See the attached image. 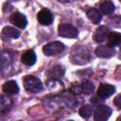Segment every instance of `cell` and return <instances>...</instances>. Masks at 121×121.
Instances as JSON below:
<instances>
[{"label": "cell", "mask_w": 121, "mask_h": 121, "mask_svg": "<svg viewBox=\"0 0 121 121\" xmlns=\"http://www.w3.org/2000/svg\"><path fill=\"white\" fill-rule=\"evenodd\" d=\"M71 61L75 64H85L90 60V53L83 45H75L71 51Z\"/></svg>", "instance_id": "cell-1"}, {"label": "cell", "mask_w": 121, "mask_h": 121, "mask_svg": "<svg viewBox=\"0 0 121 121\" xmlns=\"http://www.w3.org/2000/svg\"><path fill=\"white\" fill-rule=\"evenodd\" d=\"M24 86L26 91L31 93H38L43 89L41 80L34 76H26L24 78Z\"/></svg>", "instance_id": "cell-2"}, {"label": "cell", "mask_w": 121, "mask_h": 121, "mask_svg": "<svg viewBox=\"0 0 121 121\" xmlns=\"http://www.w3.org/2000/svg\"><path fill=\"white\" fill-rule=\"evenodd\" d=\"M58 32L59 35L63 37V38H69L73 39L76 38L78 34V30L76 26L69 25V24H61L58 27Z\"/></svg>", "instance_id": "cell-3"}, {"label": "cell", "mask_w": 121, "mask_h": 121, "mask_svg": "<svg viewBox=\"0 0 121 121\" xmlns=\"http://www.w3.org/2000/svg\"><path fill=\"white\" fill-rule=\"evenodd\" d=\"M64 50V44L60 42H52L43 47V52L46 56H53L61 53Z\"/></svg>", "instance_id": "cell-4"}, {"label": "cell", "mask_w": 121, "mask_h": 121, "mask_svg": "<svg viewBox=\"0 0 121 121\" xmlns=\"http://www.w3.org/2000/svg\"><path fill=\"white\" fill-rule=\"evenodd\" d=\"M112 113V109L107 105H98L94 112V118L96 121L107 120Z\"/></svg>", "instance_id": "cell-5"}, {"label": "cell", "mask_w": 121, "mask_h": 121, "mask_svg": "<svg viewBox=\"0 0 121 121\" xmlns=\"http://www.w3.org/2000/svg\"><path fill=\"white\" fill-rule=\"evenodd\" d=\"M37 19L39 21V23L41 25H43V26H49L52 24L53 22V15L52 13L46 9H41L39 12H38V15H37Z\"/></svg>", "instance_id": "cell-6"}, {"label": "cell", "mask_w": 121, "mask_h": 121, "mask_svg": "<svg viewBox=\"0 0 121 121\" xmlns=\"http://www.w3.org/2000/svg\"><path fill=\"white\" fill-rule=\"evenodd\" d=\"M9 21L11 24H13L15 26L19 27V28H25L26 24H27V20L26 18V16L20 12H14L10 15Z\"/></svg>", "instance_id": "cell-7"}, {"label": "cell", "mask_w": 121, "mask_h": 121, "mask_svg": "<svg viewBox=\"0 0 121 121\" xmlns=\"http://www.w3.org/2000/svg\"><path fill=\"white\" fill-rule=\"evenodd\" d=\"M114 92H115V88H114L113 85L107 84V83H102V84H100V86L98 88L97 96L104 99V98H107V97L111 96Z\"/></svg>", "instance_id": "cell-8"}, {"label": "cell", "mask_w": 121, "mask_h": 121, "mask_svg": "<svg viewBox=\"0 0 121 121\" xmlns=\"http://www.w3.org/2000/svg\"><path fill=\"white\" fill-rule=\"evenodd\" d=\"M109 34H110V29L105 26H100L95 29L93 37L96 43H102L106 39H108Z\"/></svg>", "instance_id": "cell-9"}, {"label": "cell", "mask_w": 121, "mask_h": 121, "mask_svg": "<svg viewBox=\"0 0 121 121\" xmlns=\"http://www.w3.org/2000/svg\"><path fill=\"white\" fill-rule=\"evenodd\" d=\"M113 47L110 45H98L95 49V55L100 58H111L114 55Z\"/></svg>", "instance_id": "cell-10"}, {"label": "cell", "mask_w": 121, "mask_h": 121, "mask_svg": "<svg viewBox=\"0 0 121 121\" xmlns=\"http://www.w3.org/2000/svg\"><path fill=\"white\" fill-rule=\"evenodd\" d=\"M2 38L3 40L8 39H17L20 36L19 30H17L15 27L12 26H5L2 30Z\"/></svg>", "instance_id": "cell-11"}, {"label": "cell", "mask_w": 121, "mask_h": 121, "mask_svg": "<svg viewBox=\"0 0 121 121\" xmlns=\"http://www.w3.org/2000/svg\"><path fill=\"white\" fill-rule=\"evenodd\" d=\"M22 62L26 66H32L36 62V54L33 50H26L21 57Z\"/></svg>", "instance_id": "cell-12"}, {"label": "cell", "mask_w": 121, "mask_h": 121, "mask_svg": "<svg viewBox=\"0 0 121 121\" xmlns=\"http://www.w3.org/2000/svg\"><path fill=\"white\" fill-rule=\"evenodd\" d=\"M3 91L7 95H16L19 92V86L15 80H9L3 85Z\"/></svg>", "instance_id": "cell-13"}, {"label": "cell", "mask_w": 121, "mask_h": 121, "mask_svg": "<svg viewBox=\"0 0 121 121\" xmlns=\"http://www.w3.org/2000/svg\"><path fill=\"white\" fill-rule=\"evenodd\" d=\"M87 17L95 25L100 23V21L102 19L101 12L97 9H95V8H91V9H89L87 10Z\"/></svg>", "instance_id": "cell-14"}, {"label": "cell", "mask_w": 121, "mask_h": 121, "mask_svg": "<svg viewBox=\"0 0 121 121\" xmlns=\"http://www.w3.org/2000/svg\"><path fill=\"white\" fill-rule=\"evenodd\" d=\"M47 74L51 78L57 79V78H61L63 76L64 70L60 65H55V66L50 68V70L48 71Z\"/></svg>", "instance_id": "cell-15"}, {"label": "cell", "mask_w": 121, "mask_h": 121, "mask_svg": "<svg viewBox=\"0 0 121 121\" xmlns=\"http://www.w3.org/2000/svg\"><path fill=\"white\" fill-rule=\"evenodd\" d=\"M121 43V34L118 32H112L108 36V45L114 47Z\"/></svg>", "instance_id": "cell-16"}, {"label": "cell", "mask_w": 121, "mask_h": 121, "mask_svg": "<svg viewBox=\"0 0 121 121\" xmlns=\"http://www.w3.org/2000/svg\"><path fill=\"white\" fill-rule=\"evenodd\" d=\"M99 8H100V11L103 14H106V15L112 14L114 11V5L111 1H104V2H102L100 4Z\"/></svg>", "instance_id": "cell-17"}, {"label": "cell", "mask_w": 121, "mask_h": 121, "mask_svg": "<svg viewBox=\"0 0 121 121\" xmlns=\"http://www.w3.org/2000/svg\"><path fill=\"white\" fill-rule=\"evenodd\" d=\"M80 86H81L82 93H84L85 95H91L95 91L94 84L91 81H89V80H83L82 83L80 84Z\"/></svg>", "instance_id": "cell-18"}, {"label": "cell", "mask_w": 121, "mask_h": 121, "mask_svg": "<svg viewBox=\"0 0 121 121\" xmlns=\"http://www.w3.org/2000/svg\"><path fill=\"white\" fill-rule=\"evenodd\" d=\"M92 113H93V110H92V107L90 105H83L79 109V115L85 119L89 118Z\"/></svg>", "instance_id": "cell-19"}, {"label": "cell", "mask_w": 121, "mask_h": 121, "mask_svg": "<svg viewBox=\"0 0 121 121\" xmlns=\"http://www.w3.org/2000/svg\"><path fill=\"white\" fill-rule=\"evenodd\" d=\"M11 105V100L9 99V97L6 96V95H1V106H2V111L4 110V108H7L8 106Z\"/></svg>", "instance_id": "cell-20"}, {"label": "cell", "mask_w": 121, "mask_h": 121, "mask_svg": "<svg viewBox=\"0 0 121 121\" xmlns=\"http://www.w3.org/2000/svg\"><path fill=\"white\" fill-rule=\"evenodd\" d=\"M113 104L118 109H121V94H119L117 96H115V98L113 99Z\"/></svg>", "instance_id": "cell-21"}, {"label": "cell", "mask_w": 121, "mask_h": 121, "mask_svg": "<svg viewBox=\"0 0 121 121\" xmlns=\"http://www.w3.org/2000/svg\"><path fill=\"white\" fill-rule=\"evenodd\" d=\"M58 1H60V2H66L67 0H58Z\"/></svg>", "instance_id": "cell-22"}, {"label": "cell", "mask_w": 121, "mask_h": 121, "mask_svg": "<svg viewBox=\"0 0 121 121\" xmlns=\"http://www.w3.org/2000/svg\"><path fill=\"white\" fill-rule=\"evenodd\" d=\"M117 120H121V116H119V117L117 118Z\"/></svg>", "instance_id": "cell-23"}, {"label": "cell", "mask_w": 121, "mask_h": 121, "mask_svg": "<svg viewBox=\"0 0 121 121\" xmlns=\"http://www.w3.org/2000/svg\"><path fill=\"white\" fill-rule=\"evenodd\" d=\"M120 50H121V43H120Z\"/></svg>", "instance_id": "cell-24"}, {"label": "cell", "mask_w": 121, "mask_h": 121, "mask_svg": "<svg viewBox=\"0 0 121 121\" xmlns=\"http://www.w3.org/2000/svg\"><path fill=\"white\" fill-rule=\"evenodd\" d=\"M119 1H120V2H121V0H119Z\"/></svg>", "instance_id": "cell-25"}]
</instances>
